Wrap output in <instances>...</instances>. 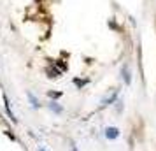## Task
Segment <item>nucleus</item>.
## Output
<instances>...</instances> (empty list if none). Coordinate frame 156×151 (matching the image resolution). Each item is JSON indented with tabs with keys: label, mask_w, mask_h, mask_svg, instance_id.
<instances>
[{
	"label": "nucleus",
	"mask_w": 156,
	"mask_h": 151,
	"mask_svg": "<svg viewBox=\"0 0 156 151\" xmlns=\"http://www.w3.org/2000/svg\"><path fill=\"white\" fill-rule=\"evenodd\" d=\"M119 135V130L116 128V127H109L105 130V137L107 139H116V137Z\"/></svg>",
	"instance_id": "nucleus-1"
},
{
	"label": "nucleus",
	"mask_w": 156,
	"mask_h": 151,
	"mask_svg": "<svg viewBox=\"0 0 156 151\" xmlns=\"http://www.w3.org/2000/svg\"><path fill=\"white\" fill-rule=\"evenodd\" d=\"M123 79L126 84H130V70H128L126 67H123Z\"/></svg>",
	"instance_id": "nucleus-2"
},
{
	"label": "nucleus",
	"mask_w": 156,
	"mask_h": 151,
	"mask_svg": "<svg viewBox=\"0 0 156 151\" xmlns=\"http://www.w3.org/2000/svg\"><path fill=\"white\" fill-rule=\"evenodd\" d=\"M116 95H118V92H114L112 95H109V97H107L105 100H104V106H109V104H111V102H112L114 99H116Z\"/></svg>",
	"instance_id": "nucleus-3"
},
{
	"label": "nucleus",
	"mask_w": 156,
	"mask_h": 151,
	"mask_svg": "<svg viewBox=\"0 0 156 151\" xmlns=\"http://www.w3.org/2000/svg\"><path fill=\"white\" fill-rule=\"evenodd\" d=\"M51 109H55L56 113H62V107H58V106H55V104H51Z\"/></svg>",
	"instance_id": "nucleus-4"
},
{
	"label": "nucleus",
	"mask_w": 156,
	"mask_h": 151,
	"mask_svg": "<svg viewBox=\"0 0 156 151\" xmlns=\"http://www.w3.org/2000/svg\"><path fill=\"white\" fill-rule=\"evenodd\" d=\"M30 100H32V104H34V107H37V100L34 99V95H30Z\"/></svg>",
	"instance_id": "nucleus-5"
},
{
	"label": "nucleus",
	"mask_w": 156,
	"mask_h": 151,
	"mask_svg": "<svg viewBox=\"0 0 156 151\" xmlns=\"http://www.w3.org/2000/svg\"><path fill=\"white\" fill-rule=\"evenodd\" d=\"M39 151H44V149H39Z\"/></svg>",
	"instance_id": "nucleus-6"
}]
</instances>
